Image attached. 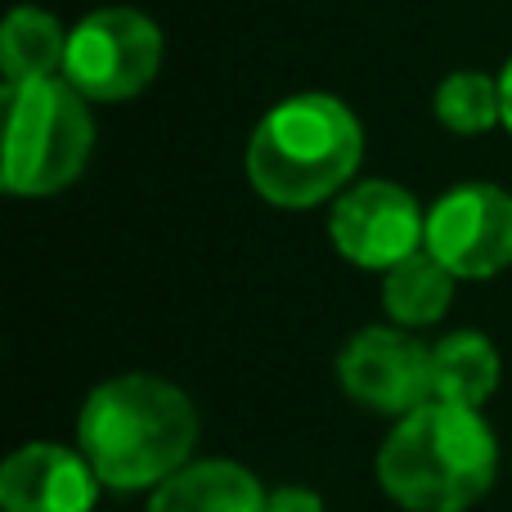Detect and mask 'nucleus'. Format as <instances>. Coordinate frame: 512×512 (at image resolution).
<instances>
[{"mask_svg": "<svg viewBox=\"0 0 512 512\" xmlns=\"http://www.w3.org/2000/svg\"><path fill=\"white\" fill-rule=\"evenodd\" d=\"M198 409L158 373H117L99 382L77 414V450L104 490H158L194 463Z\"/></svg>", "mask_w": 512, "mask_h": 512, "instance_id": "obj_1", "label": "nucleus"}, {"mask_svg": "<svg viewBox=\"0 0 512 512\" xmlns=\"http://www.w3.org/2000/svg\"><path fill=\"white\" fill-rule=\"evenodd\" d=\"M499 477V441L481 409L427 400L396 418L378 450V486L405 512H468Z\"/></svg>", "mask_w": 512, "mask_h": 512, "instance_id": "obj_2", "label": "nucleus"}, {"mask_svg": "<svg viewBox=\"0 0 512 512\" xmlns=\"http://www.w3.org/2000/svg\"><path fill=\"white\" fill-rule=\"evenodd\" d=\"M364 162V126L337 95H292L279 99L252 126L243 171L248 185L270 207L306 212L351 189Z\"/></svg>", "mask_w": 512, "mask_h": 512, "instance_id": "obj_3", "label": "nucleus"}, {"mask_svg": "<svg viewBox=\"0 0 512 512\" xmlns=\"http://www.w3.org/2000/svg\"><path fill=\"white\" fill-rule=\"evenodd\" d=\"M90 99L63 77L5 90V167L0 185L14 198H50L77 185L95 149Z\"/></svg>", "mask_w": 512, "mask_h": 512, "instance_id": "obj_4", "label": "nucleus"}, {"mask_svg": "<svg viewBox=\"0 0 512 512\" xmlns=\"http://www.w3.org/2000/svg\"><path fill=\"white\" fill-rule=\"evenodd\" d=\"M162 68V32L144 9L104 5L86 14L68 32L63 72L77 95L90 104H122L135 99Z\"/></svg>", "mask_w": 512, "mask_h": 512, "instance_id": "obj_5", "label": "nucleus"}, {"mask_svg": "<svg viewBox=\"0 0 512 512\" xmlns=\"http://www.w3.org/2000/svg\"><path fill=\"white\" fill-rule=\"evenodd\" d=\"M337 382L360 409L396 423L432 400V346L396 324L360 328L337 351Z\"/></svg>", "mask_w": 512, "mask_h": 512, "instance_id": "obj_6", "label": "nucleus"}, {"mask_svg": "<svg viewBox=\"0 0 512 512\" xmlns=\"http://www.w3.org/2000/svg\"><path fill=\"white\" fill-rule=\"evenodd\" d=\"M328 239L342 261L360 270H396L427 243V212L391 180H360L328 212Z\"/></svg>", "mask_w": 512, "mask_h": 512, "instance_id": "obj_7", "label": "nucleus"}, {"mask_svg": "<svg viewBox=\"0 0 512 512\" xmlns=\"http://www.w3.org/2000/svg\"><path fill=\"white\" fill-rule=\"evenodd\" d=\"M427 252L454 279H495L512 265V194L486 180L441 194L427 212Z\"/></svg>", "mask_w": 512, "mask_h": 512, "instance_id": "obj_8", "label": "nucleus"}, {"mask_svg": "<svg viewBox=\"0 0 512 512\" xmlns=\"http://www.w3.org/2000/svg\"><path fill=\"white\" fill-rule=\"evenodd\" d=\"M104 481L81 450L59 441H27L0 463L5 512H95Z\"/></svg>", "mask_w": 512, "mask_h": 512, "instance_id": "obj_9", "label": "nucleus"}, {"mask_svg": "<svg viewBox=\"0 0 512 512\" xmlns=\"http://www.w3.org/2000/svg\"><path fill=\"white\" fill-rule=\"evenodd\" d=\"M270 490L234 459H198L149 495V512H265Z\"/></svg>", "mask_w": 512, "mask_h": 512, "instance_id": "obj_10", "label": "nucleus"}, {"mask_svg": "<svg viewBox=\"0 0 512 512\" xmlns=\"http://www.w3.org/2000/svg\"><path fill=\"white\" fill-rule=\"evenodd\" d=\"M499 378H504L499 351L477 328L445 333L432 346V400L463 405V409H486V400L499 391Z\"/></svg>", "mask_w": 512, "mask_h": 512, "instance_id": "obj_11", "label": "nucleus"}, {"mask_svg": "<svg viewBox=\"0 0 512 512\" xmlns=\"http://www.w3.org/2000/svg\"><path fill=\"white\" fill-rule=\"evenodd\" d=\"M63 54H68V27L36 5L9 9L5 32H0V72H5V90L23 86V81L59 77Z\"/></svg>", "mask_w": 512, "mask_h": 512, "instance_id": "obj_12", "label": "nucleus"}, {"mask_svg": "<svg viewBox=\"0 0 512 512\" xmlns=\"http://www.w3.org/2000/svg\"><path fill=\"white\" fill-rule=\"evenodd\" d=\"M454 274L432 252H414L396 270L382 274V310L396 328H432L454 301Z\"/></svg>", "mask_w": 512, "mask_h": 512, "instance_id": "obj_13", "label": "nucleus"}, {"mask_svg": "<svg viewBox=\"0 0 512 512\" xmlns=\"http://www.w3.org/2000/svg\"><path fill=\"white\" fill-rule=\"evenodd\" d=\"M432 113L445 131L454 135H486L504 122V99H499V77L486 72H450L432 95Z\"/></svg>", "mask_w": 512, "mask_h": 512, "instance_id": "obj_14", "label": "nucleus"}, {"mask_svg": "<svg viewBox=\"0 0 512 512\" xmlns=\"http://www.w3.org/2000/svg\"><path fill=\"white\" fill-rule=\"evenodd\" d=\"M265 512H324V499L310 486H279L265 499Z\"/></svg>", "mask_w": 512, "mask_h": 512, "instance_id": "obj_15", "label": "nucleus"}, {"mask_svg": "<svg viewBox=\"0 0 512 512\" xmlns=\"http://www.w3.org/2000/svg\"><path fill=\"white\" fill-rule=\"evenodd\" d=\"M499 99H504V126L512 135V59L504 63V72H499Z\"/></svg>", "mask_w": 512, "mask_h": 512, "instance_id": "obj_16", "label": "nucleus"}]
</instances>
